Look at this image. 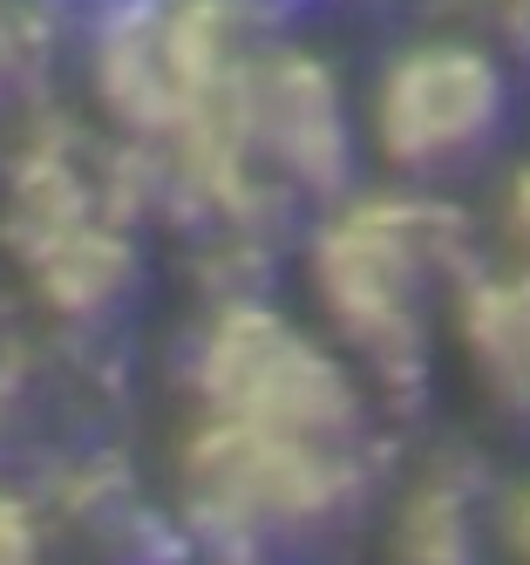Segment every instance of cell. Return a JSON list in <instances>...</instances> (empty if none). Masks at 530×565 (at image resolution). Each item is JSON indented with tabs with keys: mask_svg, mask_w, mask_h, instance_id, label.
I'll list each match as a JSON object with an SVG mask.
<instances>
[{
	"mask_svg": "<svg viewBox=\"0 0 530 565\" xmlns=\"http://www.w3.org/2000/svg\"><path fill=\"white\" fill-rule=\"evenodd\" d=\"M401 552L415 565H463L469 552V511L448 483H422L401 511Z\"/></svg>",
	"mask_w": 530,
	"mask_h": 565,
	"instance_id": "7",
	"label": "cell"
},
{
	"mask_svg": "<svg viewBox=\"0 0 530 565\" xmlns=\"http://www.w3.org/2000/svg\"><path fill=\"white\" fill-rule=\"evenodd\" d=\"M238 137L245 150H266L279 171H293L300 184H340L347 171V109H340V83L334 68L279 49L266 62L238 68Z\"/></svg>",
	"mask_w": 530,
	"mask_h": 565,
	"instance_id": "4",
	"label": "cell"
},
{
	"mask_svg": "<svg viewBox=\"0 0 530 565\" xmlns=\"http://www.w3.org/2000/svg\"><path fill=\"white\" fill-rule=\"evenodd\" d=\"M197 388L212 402V423H238L259 436L293 443H340L360 429L354 382L326 361L306 334H293L266 307H225L197 341Z\"/></svg>",
	"mask_w": 530,
	"mask_h": 565,
	"instance_id": "2",
	"label": "cell"
},
{
	"mask_svg": "<svg viewBox=\"0 0 530 565\" xmlns=\"http://www.w3.org/2000/svg\"><path fill=\"white\" fill-rule=\"evenodd\" d=\"M469 259V232L429 198H360L313 246V287L334 328L388 382L422 369V287L435 266Z\"/></svg>",
	"mask_w": 530,
	"mask_h": 565,
	"instance_id": "1",
	"label": "cell"
},
{
	"mask_svg": "<svg viewBox=\"0 0 530 565\" xmlns=\"http://www.w3.org/2000/svg\"><path fill=\"white\" fill-rule=\"evenodd\" d=\"M0 565H34V532L14 504H0Z\"/></svg>",
	"mask_w": 530,
	"mask_h": 565,
	"instance_id": "9",
	"label": "cell"
},
{
	"mask_svg": "<svg viewBox=\"0 0 530 565\" xmlns=\"http://www.w3.org/2000/svg\"><path fill=\"white\" fill-rule=\"evenodd\" d=\"M497 14H504V28L530 34V0H497Z\"/></svg>",
	"mask_w": 530,
	"mask_h": 565,
	"instance_id": "11",
	"label": "cell"
},
{
	"mask_svg": "<svg viewBox=\"0 0 530 565\" xmlns=\"http://www.w3.org/2000/svg\"><path fill=\"white\" fill-rule=\"evenodd\" d=\"M510 545L523 552V565H530V491H517L510 498Z\"/></svg>",
	"mask_w": 530,
	"mask_h": 565,
	"instance_id": "10",
	"label": "cell"
},
{
	"mask_svg": "<svg viewBox=\"0 0 530 565\" xmlns=\"http://www.w3.org/2000/svg\"><path fill=\"white\" fill-rule=\"evenodd\" d=\"M504 232H510V246L523 253V266H517V273H530V164L504 184Z\"/></svg>",
	"mask_w": 530,
	"mask_h": 565,
	"instance_id": "8",
	"label": "cell"
},
{
	"mask_svg": "<svg viewBox=\"0 0 530 565\" xmlns=\"http://www.w3.org/2000/svg\"><path fill=\"white\" fill-rule=\"evenodd\" d=\"M504 124V75L469 42H422L394 55L375 89V137L408 171H448Z\"/></svg>",
	"mask_w": 530,
	"mask_h": 565,
	"instance_id": "3",
	"label": "cell"
},
{
	"mask_svg": "<svg viewBox=\"0 0 530 565\" xmlns=\"http://www.w3.org/2000/svg\"><path fill=\"white\" fill-rule=\"evenodd\" d=\"M21 266L34 273L41 300H55L62 313H96L122 294V279H130V246L109 232V225H68L55 238H41V246L21 253Z\"/></svg>",
	"mask_w": 530,
	"mask_h": 565,
	"instance_id": "6",
	"label": "cell"
},
{
	"mask_svg": "<svg viewBox=\"0 0 530 565\" xmlns=\"http://www.w3.org/2000/svg\"><path fill=\"white\" fill-rule=\"evenodd\" d=\"M456 313L476 375L530 409V273H469Z\"/></svg>",
	"mask_w": 530,
	"mask_h": 565,
	"instance_id": "5",
	"label": "cell"
}]
</instances>
